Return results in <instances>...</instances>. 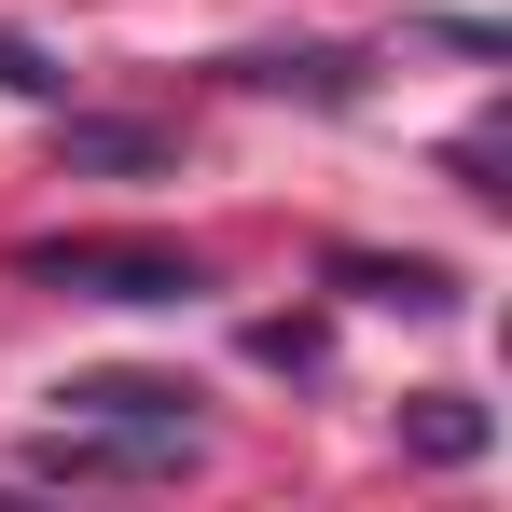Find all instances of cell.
Here are the masks:
<instances>
[{
  "instance_id": "1",
  "label": "cell",
  "mask_w": 512,
  "mask_h": 512,
  "mask_svg": "<svg viewBox=\"0 0 512 512\" xmlns=\"http://www.w3.org/2000/svg\"><path fill=\"white\" fill-rule=\"evenodd\" d=\"M14 277L84 291V305H194L208 291V263L167 250V236H42V250H14Z\"/></svg>"
},
{
  "instance_id": "2",
  "label": "cell",
  "mask_w": 512,
  "mask_h": 512,
  "mask_svg": "<svg viewBox=\"0 0 512 512\" xmlns=\"http://www.w3.org/2000/svg\"><path fill=\"white\" fill-rule=\"evenodd\" d=\"M28 471L42 485H167L194 471V416H70L28 443Z\"/></svg>"
},
{
  "instance_id": "3",
  "label": "cell",
  "mask_w": 512,
  "mask_h": 512,
  "mask_svg": "<svg viewBox=\"0 0 512 512\" xmlns=\"http://www.w3.org/2000/svg\"><path fill=\"white\" fill-rule=\"evenodd\" d=\"M333 291H346V305H402V319H443V305H457V263H416V250H402V263H388V250H346V263H333Z\"/></svg>"
},
{
  "instance_id": "4",
  "label": "cell",
  "mask_w": 512,
  "mask_h": 512,
  "mask_svg": "<svg viewBox=\"0 0 512 512\" xmlns=\"http://www.w3.org/2000/svg\"><path fill=\"white\" fill-rule=\"evenodd\" d=\"M485 443H499V416H485V402H457V388L402 402V457H429V471H471Z\"/></svg>"
},
{
  "instance_id": "5",
  "label": "cell",
  "mask_w": 512,
  "mask_h": 512,
  "mask_svg": "<svg viewBox=\"0 0 512 512\" xmlns=\"http://www.w3.org/2000/svg\"><path fill=\"white\" fill-rule=\"evenodd\" d=\"M250 97H360V56L346 42H305V56H236Z\"/></svg>"
},
{
  "instance_id": "6",
  "label": "cell",
  "mask_w": 512,
  "mask_h": 512,
  "mask_svg": "<svg viewBox=\"0 0 512 512\" xmlns=\"http://www.w3.org/2000/svg\"><path fill=\"white\" fill-rule=\"evenodd\" d=\"M56 402H70V416H180L194 388H180V374H70Z\"/></svg>"
},
{
  "instance_id": "7",
  "label": "cell",
  "mask_w": 512,
  "mask_h": 512,
  "mask_svg": "<svg viewBox=\"0 0 512 512\" xmlns=\"http://www.w3.org/2000/svg\"><path fill=\"white\" fill-rule=\"evenodd\" d=\"M70 167H167L153 125H70Z\"/></svg>"
},
{
  "instance_id": "8",
  "label": "cell",
  "mask_w": 512,
  "mask_h": 512,
  "mask_svg": "<svg viewBox=\"0 0 512 512\" xmlns=\"http://www.w3.org/2000/svg\"><path fill=\"white\" fill-rule=\"evenodd\" d=\"M0 84H14V97H56V70H42L28 42H0Z\"/></svg>"
}]
</instances>
